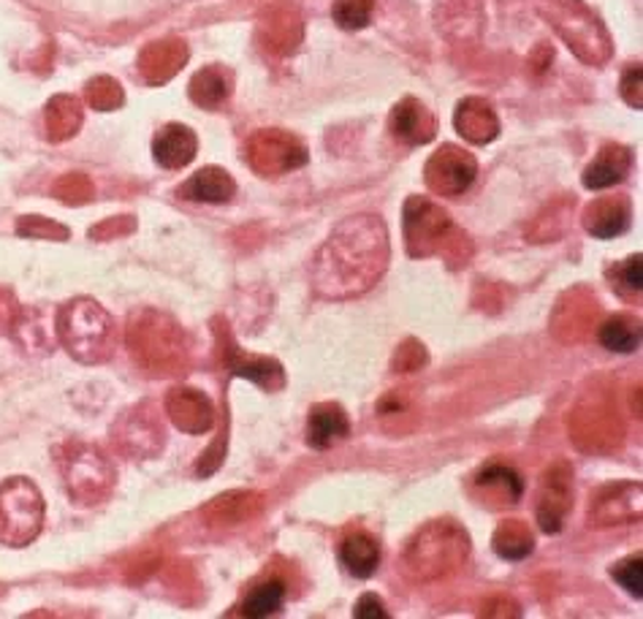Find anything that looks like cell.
Returning <instances> with one entry per match:
<instances>
[{"instance_id": "6da1fadb", "label": "cell", "mask_w": 643, "mask_h": 619, "mask_svg": "<svg viewBox=\"0 0 643 619\" xmlns=\"http://www.w3.org/2000/svg\"><path fill=\"white\" fill-rule=\"evenodd\" d=\"M388 228L377 215L339 223L313 262V288L326 299L367 294L388 266Z\"/></svg>"}, {"instance_id": "7a4b0ae2", "label": "cell", "mask_w": 643, "mask_h": 619, "mask_svg": "<svg viewBox=\"0 0 643 619\" xmlns=\"http://www.w3.org/2000/svg\"><path fill=\"white\" fill-rule=\"evenodd\" d=\"M55 337L82 364H103L115 354V321L96 299L66 302L55 315Z\"/></svg>"}, {"instance_id": "3957f363", "label": "cell", "mask_w": 643, "mask_h": 619, "mask_svg": "<svg viewBox=\"0 0 643 619\" xmlns=\"http://www.w3.org/2000/svg\"><path fill=\"white\" fill-rule=\"evenodd\" d=\"M469 554V536L451 519L424 524L402 554V571L413 581H435L462 566Z\"/></svg>"}, {"instance_id": "277c9868", "label": "cell", "mask_w": 643, "mask_h": 619, "mask_svg": "<svg viewBox=\"0 0 643 619\" xmlns=\"http://www.w3.org/2000/svg\"><path fill=\"white\" fill-rule=\"evenodd\" d=\"M128 348L152 375H175L188 362L185 334L171 315L139 310L128 318Z\"/></svg>"}, {"instance_id": "5b68a950", "label": "cell", "mask_w": 643, "mask_h": 619, "mask_svg": "<svg viewBox=\"0 0 643 619\" xmlns=\"http://www.w3.org/2000/svg\"><path fill=\"white\" fill-rule=\"evenodd\" d=\"M60 473H63L66 489L77 503L96 505L109 498L115 489V464L98 445L90 443H66L60 449Z\"/></svg>"}, {"instance_id": "8992f818", "label": "cell", "mask_w": 643, "mask_h": 619, "mask_svg": "<svg viewBox=\"0 0 643 619\" xmlns=\"http://www.w3.org/2000/svg\"><path fill=\"white\" fill-rule=\"evenodd\" d=\"M44 528V498L30 479L14 475L0 484V543L28 547Z\"/></svg>"}, {"instance_id": "52a82bcc", "label": "cell", "mask_w": 643, "mask_h": 619, "mask_svg": "<svg viewBox=\"0 0 643 619\" xmlns=\"http://www.w3.org/2000/svg\"><path fill=\"white\" fill-rule=\"evenodd\" d=\"M451 228H454L451 215L426 196H410L402 209V237H405V247L413 258L441 253Z\"/></svg>"}, {"instance_id": "ba28073f", "label": "cell", "mask_w": 643, "mask_h": 619, "mask_svg": "<svg viewBox=\"0 0 643 619\" xmlns=\"http://www.w3.org/2000/svg\"><path fill=\"white\" fill-rule=\"evenodd\" d=\"M245 158L250 169L261 177H283L288 171L301 169L310 160V153L296 136L280 128L256 131L247 139Z\"/></svg>"}, {"instance_id": "9c48e42d", "label": "cell", "mask_w": 643, "mask_h": 619, "mask_svg": "<svg viewBox=\"0 0 643 619\" xmlns=\"http://www.w3.org/2000/svg\"><path fill=\"white\" fill-rule=\"evenodd\" d=\"M111 438L133 460H150L164 449V424L156 407L150 402H141L111 426Z\"/></svg>"}, {"instance_id": "30bf717a", "label": "cell", "mask_w": 643, "mask_h": 619, "mask_svg": "<svg viewBox=\"0 0 643 619\" xmlns=\"http://www.w3.org/2000/svg\"><path fill=\"white\" fill-rule=\"evenodd\" d=\"M475 175H478V164H475L473 153L462 150L456 145H443L441 150L426 160L424 169V179L432 194L448 196V199L465 194L469 185L475 183Z\"/></svg>"}, {"instance_id": "8fae6325", "label": "cell", "mask_w": 643, "mask_h": 619, "mask_svg": "<svg viewBox=\"0 0 643 619\" xmlns=\"http://www.w3.org/2000/svg\"><path fill=\"white\" fill-rule=\"evenodd\" d=\"M571 509H573V470L567 468L565 462H560L543 475L541 503H537L541 528L546 532H560Z\"/></svg>"}, {"instance_id": "7c38bea8", "label": "cell", "mask_w": 643, "mask_h": 619, "mask_svg": "<svg viewBox=\"0 0 643 619\" xmlns=\"http://www.w3.org/2000/svg\"><path fill=\"white\" fill-rule=\"evenodd\" d=\"M185 63H188V45L182 39L152 41V45L141 49L139 73L147 85L160 88L169 79H175Z\"/></svg>"}, {"instance_id": "4fadbf2b", "label": "cell", "mask_w": 643, "mask_h": 619, "mask_svg": "<svg viewBox=\"0 0 643 619\" xmlns=\"http://www.w3.org/2000/svg\"><path fill=\"white\" fill-rule=\"evenodd\" d=\"M166 413L175 421L177 430L188 432V435H201L215 421L212 402L204 397L201 392L188 386L171 389V392L166 394Z\"/></svg>"}, {"instance_id": "5bb4252c", "label": "cell", "mask_w": 643, "mask_h": 619, "mask_svg": "<svg viewBox=\"0 0 643 619\" xmlns=\"http://www.w3.org/2000/svg\"><path fill=\"white\" fill-rule=\"evenodd\" d=\"M388 131L402 145H426V141L435 139V117L418 98H402L392 109V117H388Z\"/></svg>"}, {"instance_id": "9a60e30c", "label": "cell", "mask_w": 643, "mask_h": 619, "mask_svg": "<svg viewBox=\"0 0 643 619\" xmlns=\"http://www.w3.org/2000/svg\"><path fill=\"white\" fill-rule=\"evenodd\" d=\"M456 131L462 134V139H467L469 145H488L499 136V120L497 111L492 109V104L484 98L469 96L465 101H459L454 115Z\"/></svg>"}, {"instance_id": "2e32d148", "label": "cell", "mask_w": 643, "mask_h": 619, "mask_svg": "<svg viewBox=\"0 0 643 619\" xmlns=\"http://www.w3.org/2000/svg\"><path fill=\"white\" fill-rule=\"evenodd\" d=\"M624 484L609 487L597 494L595 505H590V522L597 528L609 524H627L633 519H641V484H633L627 498H622Z\"/></svg>"}, {"instance_id": "e0dca14e", "label": "cell", "mask_w": 643, "mask_h": 619, "mask_svg": "<svg viewBox=\"0 0 643 619\" xmlns=\"http://www.w3.org/2000/svg\"><path fill=\"white\" fill-rule=\"evenodd\" d=\"M584 228L597 239H614L630 228V202L624 196H600L584 209Z\"/></svg>"}, {"instance_id": "ac0fdd59", "label": "cell", "mask_w": 643, "mask_h": 619, "mask_svg": "<svg viewBox=\"0 0 643 619\" xmlns=\"http://www.w3.org/2000/svg\"><path fill=\"white\" fill-rule=\"evenodd\" d=\"M348 435L350 421L343 405H337V402H320V405L313 407L310 419H307V443H310L313 449H334V445L343 443Z\"/></svg>"}, {"instance_id": "d6986e66", "label": "cell", "mask_w": 643, "mask_h": 619, "mask_svg": "<svg viewBox=\"0 0 643 619\" xmlns=\"http://www.w3.org/2000/svg\"><path fill=\"white\" fill-rule=\"evenodd\" d=\"M222 334H226V343H228V348H226L228 367H231L234 375L247 377V381L258 383V386H264V389H271V392L286 386V375H283V367L275 362V358L243 354L239 345L231 340V334H228V330H222Z\"/></svg>"}, {"instance_id": "ffe728a7", "label": "cell", "mask_w": 643, "mask_h": 619, "mask_svg": "<svg viewBox=\"0 0 643 619\" xmlns=\"http://www.w3.org/2000/svg\"><path fill=\"white\" fill-rule=\"evenodd\" d=\"M196 150H199V139L188 126H179V122L160 128L152 139V155L164 169H185L196 158Z\"/></svg>"}, {"instance_id": "44dd1931", "label": "cell", "mask_w": 643, "mask_h": 619, "mask_svg": "<svg viewBox=\"0 0 643 619\" xmlns=\"http://www.w3.org/2000/svg\"><path fill=\"white\" fill-rule=\"evenodd\" d=\"M633 169V155L622 145H605L600 147L590 166L584 169V188L590 190H605L620 185L624 177Z\"/></svg>"}, {"instance_id": "7402d4cb", "label": "cell", "mask_w": 643, "mask_h": 619, "mask_svg": "<svg viewBox=\"0 0 643 619\" xmlns=\"http://www.w3.org/2000/svg\"><path fill=\"white\" fill-rule=\"evenodd\" d=\"M237 194V183L220 166H204L196 171L188 183L179 188V196L188 202H204V204H226Z\"/></svg>"}, {"instance_id": "603a6c76", "label": "cell", "mask_w": 643, "mask_h": 619, "mask_svg": "<svg viewBox=\"0 0 643 619\" xmlns=\"http://www.w3.org/2000/svg\"><path fill=\"white\" fill-rule=\"evenodd\" d=\"M264 47L275 55H288L299 47L301 41V20L288 6H275L264 14Z\"/></svg>"}, {"instance_id": "cb8c5ba5", "label": "cell", "mask_w": 643, "mask_h": 619, "mask_svg": "<svg viewBox=\"0 0 643 619\" xmlns=\"http://www.w3.org/2000/svg\"><path fill=\"white\" fill-rule=\"evenodd\" d=\"M234 90V77L228 68L222 66H207L201 68L199 73H196L194 79H190V101L196 104V107L201 109H220L222 104L228 101V96H231Z\"/></svg>"}, {"instance_id": "d4e9b609", "label": "cell", "mask_w": 643, "mask_h": 619, "mask_svg": "<svg viewBox=\"0 0 643 619\" xmlns=\"http://www.w3.org/2000/svg\"><path fill=\"white\" fill-rule=\"evenodd\" d=\"M11 337L20 343V348L30 351V354H47V351H52V334H55V326H49L47 321V313L39 307H28L17 313L14 318V326H11Z\"/></svg>"}, {"instance_id": "484cf974", "label": "cell", "mask_w": 643, "mask_h": 619, "mask_svg": "<svg viewBox=\"0 0 643 619\" xmlns=\"http://www.w3.org/2000/svg\"><path fill=\"white\" fill-rule=\"evenodd\" d=\"M82 104L73 96H55L49 98L47 111H44V128H47V139L60 145V141L73 139L82 128Z\"/></svg>"}, {"instance_id": "4316f807", "label": "cell", "mask_w": 643, "mask_h": 619, "mask_svg": "<svg viewBox=\"0 0 643 619\" xmlns=\"http://www.w3.org/2000/svg\"><path fill=\"white\" fill-rule=\"evenodd\" d=\"M339 560H343L345 571L356 579H369L377 571V562H380V547H377L375 538H369L367 532H354L343 541L339 547Z\"/></svg>"}, {"instance_id": "83f0119b", "label": "cell", "mask_w": 643, "mask_h": 619, "mask_svg": "<svg viewBox=\"0 0 643 619\" xmlns=\"http://www.w3.org/2000/svg\"><path fill=\"white\" fill-rule=\"evenodd\" d=\"M600 343L616 354H633L641 345V321L633 315H614L600 326Z\"/></svg>"}, {"instance_id": "f1b7e54d", "label": "cell", "mask_w": 643, "mask_h": 619, "mask_svg": "<svg viewBox=\"0 0 643 619\" xmlns=\"http://www.w3.org/2000/svg\"><path fill=\"white\" fill-rule=\"evenodd\" d=\"M535 549V538L533 532L524 522H518V519H508V522H503L494 532V552H497L503 560H524L527 554H533Z\"/></svg>"}, {"instance_id": "f546056e", "label": "cell", "mask_w": 643, "mask_h": 619, "mask_svg": "<svg viewBox=\"0 0 643 619\" xmlns=\"http://www.w3.org/2000/svg\"><path fill=\"white\" fill-rule=\"evenodd\" d=\"M283 603H286V584H283L280 579H267L247 592L239 611L250 619H264L277 615V611L283 609Z\"/></svg>"}, {"instance_id": "4dcf8cb0", "label": "cell", "mask_w": 643, "mask_h": 619, "mask_svg": "<svg viewBox=\"0 0 643 619\" xmlns=\"http://www.w3.org/2000/svg\"><path fill=\"white\" fill-rule=\"evenodd\" d=\"M475 484L484 489H497L499 494H505V503H516L524 492V484H522V479H518L516 470L499 462L486 464V468L478 473V479H475Z\"/></svg>"}, {"instance_id": "1f68e13d", "label": "cell", "mask_w": 643, "mask_h": 619, "mask_svg": "<svg viewBox=\"0 0 643 619\" xmlns=\"http://www.w3.org/2000/svg\"><path fill=\"white\" fill-rule=\"evenodd\" d=\"M250 503V494H226V498H215L212 503L204 509V517L212 524H237L245 522L247 505Z\"/></svg>"}, {"instance_id": "d6a6232c", "label": "cell", "mask_w": 643, "mask_h": 619, "mask_svg": "<svg viewBox=\"0 0 643 619\" xmlns=\"http://www.w3.org/2000/svg\"><path fill=\"white\" fill-rule=\"evenodd\" d=\"M375 0H334L332 17L343 30H362L373 20Z\"/></svg>"}, {"instance_id": "836d02e7", "label": "cell", "mask_w": 643, "mask_h": 619, "mask_svg": "<svg viewBox=\"0 0 643 619\" xmlns=\"http://www.w3.org/2000/svg\"><path fill=\"white\" fill-rule=\"evenodd\" d=\"M85 96H88V104L96 111H115L126 101V92H122L120 82L111 77L90 79L88 88H85Z\"/></svg>"}, {"instance_id": "e575fe53", "label": "cell", "mask_w": 643, "mask_h": 619, "mask_svg": "<svg viewBox=\"0 0 643 619\" xmlns=\"http://www.w3.org/2000/svg\"><path fill=\"white\" fill-rule=\"evenodd\" d=\"M17 234L28 239H55V243H66L68 239V228L63 223L41 218V215H24V218H20Z\"/></svg>"}, {"instance_id": "d590c367", "label": "cell", "mask_w": 643, "mask_h": 619, "mask_svg": "<svg viewBox=\"0 0 643 619\" xmlns=\"http://www.w3.org/2000/svg\"><path fill=\"white\" fill-rule=\"evenodd\" d=\"M611 275V286H616V291H622V294H641L643 288V258L641 253H635V256L624 258L620 266H614V269L609 272Z\"/></svg>"}, {"instance_id": "8d00e7d4", "label": "cell", "mask_w": 643, "mask_h": 619, "mask_svg": "<svg viewBox=\"0 0 643 619\" xmlns=\"http://www.w3.org/2000/svg\"><path fill=\"white\" fill-rule=\"evenodd\" d=\"M52 190L60 202L71 204V207H79V204H88L92 199V183L85 175H79V171L60 177Z\"/></svg>"}, {"instance_id": "74e56055", "label": "cell", "mask_w": 643, "mask_h": 619, "mask_svg": "<svg viewBox=\"0 0 643 619\" xmlns=\"http://www.w3.org/2000/svg\"><path fill=\"white\" fill-rule=\"evenodd\" d=\"M611 576H614L616 584H620L624 592H630L633 598H641L643 596V557H641V552L627 557V560L616 562V566L611 568Z\"/></svg>"}, {"instance_id": "f35d334b", "label": "cell", "mask_w": 643, "mask_h": 619, "mask_svg": "<svg viewBox=\"0 0 643 619\" xmlns=\"http://www.w3.org/2000/svg\"><path fill=\"white\" fill-rule=\"evenodd\" d=\"M136 228V220L131 215H120V218L115 220H103L101 226H96L90 232L92 239H115V237H126V234H131Z\"/></svg>"}, {"instance_id": "ab89813d", "label": "cell", "mask_w": 643, "mask_h": 619, "mask_svg": "<svg viewBox=\"0 0 643 619\" xmlns=\"http://www.w3.org/2000/svg\"><path fill=\"white\" fill-rule=\"evenodd\" d=\"M622 98L630 107L641 109L643 96H641V66H630L622 77Z\"/></svg>"}, {"instance_id": "60d3db41", "label": "cell", "mask_w": 643, "mask_h": 619, "mask_svg": "<svg viewBox=\"0 0 643 619\" xmlns=\"http://www.w3.org/2000/svg\"><path fill=\"white\" fill-rule=\"evenodd\" d=\"M354 617L356 619H388V611H386V603H383L375 592H367V596L358 598Z\"/></svg>"}, {"instance_id": "b9f144b4", "label": "cell", "mask_w": 643, "mask_h": 619, "mask_svg": "<svg viewBox=\"0 0 643 619\" xmlns=\"http://www.w3.org/2000/svg\"><path fill=\"white\" fill-rule=\"evenodd\" d=\"M17 313H20V305H17L14 294H11V291H6V288H0V334L11 332Z\"/></svg>"}]
</instances>
